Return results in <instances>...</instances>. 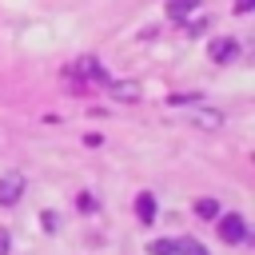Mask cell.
<instances>
[{
  "label": "cell",
  "instance_id": "cell-7",
  "mask_svg": "<svg viewBox=\"0 0 255 255\" xmlns=\"http://www.w3.org/2000/svg\"><path fill=\"white\" fill-rule=\"evenodd\" d=\"M191 124H199V128H219V124H223V116H219V112H211V108H199V112H191Z\"/></svg>",
  "mask_w": 255,
  "mask_h": 255
},
{
  "label": "cell",
  "instance_id": "cell-11",
  "mask_svg": "<svg viewBox=\"0 0 255 255\" xmlns=\"http://www.w3.org/2000/svg\"><path fill=\"white\" fill-rule=\"evenodd\" d=\"M175 247H179V255H207V247L199 239H175Z\"/></svg>",
  "mask_w": 255,
  "mask_h": 255
},
{
  "label": "cell",
  "instance_id": "cell-1",
  "mask_svg": "<svg viewBox=\"0 0 255 255\" xmlns=\"http://www.w3.org/2000/svg\"><path fill=\"white\" fill-rule=\"evenodd\" d=\"M215 227H219V239L223 243H247V223H243V215H235V211H227V215H215Z\"/></svg>",
  "mask_w": 255,
  "mask_h": 255
},
{
  "label": "cell",
  "instance_id": "cell-8",
  "mask_svg": "<svg viewBox=\"0 0 255 255\" xmlns=\"http://www.w3.org/2000/svg\"><path fill=\"white\" fill-rule=\"evenodd\" d=\"M147 255H179V247H175V239H151Z\"/></svg>",
  "mask_w": 255,
  "mask_h": 255
},
{
  "label": "cell",
  "instance_id": "cell-6",
  "mask_svg": "<svg viewBox=\"0 0 255 255\" xmlns=\"http://www.w3.org/2000/svg\"><path fill=\"white\" fill-rule=\"evenodd\" d=\"M195 8H199V0H167V16L171 20H187Z\"/></svg>",
  "mask_w": 255,
  "mask_h": 255
},
{
  "label": "cell",
  "instance_id": "cell-15",
  "mask_svg": "<svg viewBox=\"0 0 255 255\" xmlns=\"http://www.w3.org/2000/svg\"><path fill=\"white\" fill-rule=\"evenodd\" d=\"M8 251H12V235H8V231H0V255H8Z\"/></svg>",
  "mask_w": 255,
  "mask_h": 255
},
{
  "label": "cell",
  "instance_id": "cell-14",
  "mask_svg": "<svg viewBox=\"0 0 255 255\" xmlns=\"http://www.w3.org/2000/svg\"><path fill=\"white\" fill-rule=\"evenodd\" d=\"M251 8H255V0H235V12H239V16H247Z\"/></svg>",
  "mask_w": 255,
  "mask_h": 255
},
{
  "label": "cell",
  "instance_id": "cell-10",
  "mask_svg": "<svg viewBox=\"0 0 255 255\" xmlns=\"http://www.w3.org/2000/svg\"><path fill=\"white\" fill-rule=\"evenodd\" d=\"M116 100H139V84H112Z\"/></svg>",
  "mask_w": 255,
  "mask_h": 255
},
{
  "label": "cell",
  "instance_id": "cell-12",
  "mask_svg": "<svg viewBox=\"0 0 255 255\" xmlns=\"http://www.w3.org/2000/svg\"><path fill=\"white\" fill-rule=\"evenodd\" d=\"M76 207H80V211H96V199H92L88 191H80V195H76Z\"/></svg>",
  "mask_w": 255,
  "mask_h": 255
},
{
  "label": "cell",
  "instance_id": "cell-13",
  "mask_svg": "<svg viewBox=\"0 0 255 255\" xmlns=\"http://www.w3.org/2000/svg\"><path fill=\"white\" fill-rule=\"evenodd\" d=\"M40 223H44V231H56V215H52V211H44V215H40Z\"/></svg>",
  "mask_w": 255,
  "mask_h": 255
},
{
  "label": "cell",
  "instance_id": "cell-9",
  "mask_svg": "<svg viewBox=\"0 0 255 255\" xmlns=\"http://www.w3.org/2000/svg\"><path fill=\"white\" fill-rule=\"evenodd\" d=\"M195 215H199V219H215V215H219V203L203 195V199H195Z\"/></svg>",
  "mask_w": 255,
  "mask_h": 255
},
{
  "label": "cell",
  "instance_id": "cell-2",
  "mask_svg": "<svg viewBox=\"0 0 255 255\" xmlns=\"http://www.w3.org/2000/svg\"><path fill=\"white\" fill-rule=\"evenodd\" d=\"M20 195H24V175H20V171L0 175V207H12Z\"/></svg>",
  "mask_w": 255,
  "mask_h": 255
},
{
  "label": "cell",
  "instance_id": "cell-3",
  "mask_svg": "<svg viewBox=\"0 0 255 255\" xmlns=\"http://www.w3.org/2000/svg\"><path fill=\"white\" fill-rule=\"evenodd\" d=\"M235 52H239V44H235L231 36H219V40H211V48H207V56H211L215 64H227V60H235Z\"/></svg>",
  "mask_w": 255,
  "mask_h": 255
},
{
  "label": "cell",
  "instance_id": "cell-4",
  "mask_svg": "<svg viewBox=\"0 0 255 255\" xmlns=\"http://www.w3.org/2000/svg\"><path fill=\"white\" fill-rule=\"evenodd\" d=\"M72 72H76V76H84V80H96V84H108V76H104V68H100V60H92V56H88V60H80V64H76Z\"/></svg>",
  "mask_w": 255,
  "mask_h": 255
},
{
  "label": "cell",
  "instance_id": "cell-5",
  "mask_svg": "<svg viewBox=\"0 0 255 255\" xmlns=\"http://www.w3.org/2000/svg\"><path fill=\"white\" fill-rule=\"evenodd\" d=\"M135 215H139V223H151V219H155V195H151V191H139Z\"/></svg>",
  "mask_w": 255,
  "mask_h": 255
}]
</instances>
